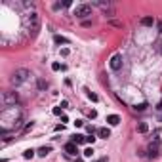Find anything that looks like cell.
Here are the masks:
<instances>
[{
	"label": "cell",
	"instance_id": "cell-1",
	"mask_svg": "<svg viewBox=\"0 0 162 162\" xmlns=\"http://www.w3.org/2000/svg\"><path fill=\"white\" fill-rule=\"evenodd\" d=\"M29 76H31V73L27 71V69H17V71H13V74H12V84L13 86H19V84H23Z\"/></svg>",
	"mask_w": 162,
	"mask_h": 162
},
{
	"label": "cell",
	"instance_id": "cell-2",
	"mask_svg": "<svg viewBox=\"0 0 162 162\" xmlns=\"http://www.w3.org/2000/svg\"><path fill=\"white\" fill-rule=\"evenodd\" d=\"M17 101H19V97H17L16 91H4V94H2V103H4L6 109H8V107H16Z\"/></svg>",
	"mask_w": 162,
	"mask_h": 162
},
{
	"label": "cell",
	"instance_id": "cell-3",
	"mask_svg": "<svg viewBox=\"0 0 162 162\" xmlns=\"http://www.w3.org/2000/svg\"><path fill=\"white\" fill-rule=\"evenodd\" d=\"M74 16L78 19H86L88 16H91V6L90 4H78L74 8Z\"/></svg>",
	"mask_w": 162,
	"mask_h": 162
},
{
	"label": "cell",
	"instance_id": "cell-4",
	"mask_svg": "<svg viewBox=\"0 0 162 162\" xmlns=\"http://www.w3.org/2000/svg\"><path fill=\"white\" fill-rule=\"evenodd\" d=\"M27 23H29V29H31V34L34 36V34L38 33V27H40V17H38V13L36 12H33L29 19H27Z\"/></svg>",
	"mask_w": 162,
	"mask_h": 162
},
{
	"label": "cell",
	"instance_id": "cell-5",
	"mask_svg": "<svg viewBox=\"0 0 162 162\" xmlns=\"http://www.w3.org/2000/svg\"><path fill=\"white\" fill-rule=\"evenodd\" d=\"M109 67L112 69V71H120L122 69V55L120 53H115L111 57V61H109Z\"/></svg>",
	"mask_w": 162,
	"mask_h": 162
},
{
	"label": "cell",
	"instance_id": "cell-6",
	"mask_svg": "<svg viewBox=\"0 0 162 162\" xmlns=\"http://www.w3.org/2000/svg\"><path fill=\"white\" fill-rule=\"evenodd\" d=\"M158 143H160V139L157 137V139H154V143L149 145V157H157V154H158Z\"/></svg>",
	"mask_w": 162,
	"mask_h": 162
},
{
	"label": "cell",
	"instance_id": "cell-7",
	"mask_svg": "<svg viewBox=\"0 0 162 162\" xmlns=\"http://www.w3.org/2000/svg\"><path fill=\"white\" fill-rule=\"evenodd\" d=\"M65 151H67L69 154H73V157H74V154L78 153V147H76V143H67V145H65Z\"/></svg>",
	"mask_w": 162,
	"mask_h": 162
},
{
	"label": "cell",
	"instance_id": "cell-8",
	"mask_svg": "<svg viewBox=\"0 0 162 162\" xmlns=\"http://www.w3.org/2000/svg\"><path fill=\"white\" fill-rule=\"evenodd\" d=\"M141 25H143V27H153V25H154V17H151V16L141 17Z\"/></svg>",
	"mask_w": 162,
	"mask_h": 162
},
{
	"label": "cell",
	"instance_id": "cell-9",
	"mask_svg": "<svg viewBox=\"0 0 162 162\" xmlns=\"http://www.w3.org/2000/svg\"><path fill=\"white\" fill-rule=\"evenodd\" d=\"M107 122L111 126H116V124H120V116H118V115H109L107 116Z\"/></svg>",
	"mask_w": 162,
	"mask_h": 162
},
{
	"label": "cell",
	"instance_id": "cell-10",
	"mask_svg": "<svg viewBox=\"0 0 162 162\" xmlns=\"http://www.w3.org/2000/svg\"><path fill=\"white\" fill-rule=\"evenodd\" d=\"M137 132H139V133H147V132H149V126H147V122H139V124H137Z\"/></svg>",
	"mask_w": 162,
	"mask_h": 162
},
{
	"label": "cell",
	"instance_id": "cell-11",
	"mask_svg": "<svg viewBox=\"0 0 162 162\" xmlns=\"http://www.w3.org/2000/svg\"><path fill=\"white\" fill-rule=\"evenodd\" d=\"M53 42H55V44H69V40L65 36H59V34H55V36H53Z\"/></svg>",
	"mask_w": 162,
	"mask_h": 162
},
{
	"label": "cell",
	"instance_id": "cell-12",
	"mask_svg": "<svg viewBox=\"0 0 162 162\" xmlns=\"http://www.w3.org/2000/svg\"><path fill=\"white\" fill-rule=\"evenodd\" d=\"M99 137H103V139L111 137V132H109V128H99Z\"/></svg>",
	"mask_w": 162,
	"mask_h": 162
},
{
	"label": "cell",
	"instance_id": "cell-13",
	"mask_svg": "<svg viewBox=\"0 0 162 162\" xmlns=\"http://www.w3.org/2000/svg\"><path fill=\"white\" fill-rule=\"evenodd\" d=\"M84 141H86V137H84V136H74L73 137V143H76V145H82Z\"/></svg>",
	"mask_w": 162,
	"mask_h": 162
},
{
	"label": "cell",
	"instance_id": "cell-14",
	"mask_svg": "<svg viewBox=\"0 0 162 162\" xmlns=\"http://www.w3.org/2000/svg\"><path fill=\"white\" fill-rule=\"evenodd\" d=\"M50 151H52V147H40V149H38V154H40V157H46Z\"/></svg>",
	"mask_w": 162,
	"mask_h": 162
},
{
	"label": "cell",
	"instance_id": "cell-15",
	"mask_svg": "<svg viewBox=\"0 0 162 162\" xmlns=\"http://www.w3.org/2000/svg\"><path fill=\"white\" fill-rule=\"evenodd\" d=\"M33 157H34V151H33V149H27V151L23 153V158H25V160H29V158H33Z\"/></svg>",
	"mask_w": 162,
	"mask_h": 162
},
{
	"label": "cell",
	"instance_id": "cell-16",
	"mask_svg": "<svg viewBox=\"0 0 162 162\" xmlns=\"http://www.w3.org/2000/svg\"><path fill=\"white\" fill-rule=\"evenodd\" d=\"M86 91H88V99H91V101H99L97 94H94V91H90V90H86Z\"/></svg>",
	"mask_w": 162,
	"mask_h": 162
},
{
	"label": "cell",
	"instance_id": "cell-17",
	"mask_svg": "<svg viewBox=\"0 0 162 162\" xmlns=\"http://www.w3.org/2000/svg\"><path fill=\"white\" fill-rule=\"evenodd\" d=\"M91 154H94V149H91V147H88V149H84V157H91Z\"/></svg>",
	"mask_w": 162,
	"mask_h": 162
},
{
	"label": "cell",
	"instance_id": "cell-18",
	"mask_svg": "<svg viewBox=\"0 0 162 162\" xmlns=\"http://www.w3.org/2000/svg\"><path fill=\"white\" fill-rule=\"evenodd\" d=\"M136 111H145L147 109V103H141V105H136V107H133Z\"/></svg>",
	"mask_w": 162,
	"mask_h": 162
},
{
	"label": "cell",
	"instance_id": "cell-19",
	"mask_svg": "<svg viewBox=\"0 0 162 162\" xmlns=\"http://www.w3.org/2000/svg\"><path fill=\"white\" fill-rule=\"evenodd\" d=\"M59 69H63L59 63H52V71H59Z\"/></svg>",
	"mask_w": 162,
	"mask_h": 162
},
{
	"label": "cell",
	"instance_id": "cell-20",
	"mask_svg": "<svg viewBox=\"0 0 162 162\" xmlns=\"http://www.w3.org/2000/svg\"><path fill=\"white\" fill-rule=\"evenodd\" d=\"M74 126H76V128H80V126H84V122H82V120H76Z\"/></svg>",
	"mask_w": 162,
	"mask_h": 162
},
{
	"label": "cell",
	"instance_id": "cell-21",
	"mask_svg": "<svg viewBox=\"0 0 162 162\" xmlns=\"http://www.w3.org/2000/svg\"><path fill=\"white\" fill-rule=\"evenodd\" d=\"M160 52H162V44H160Z\"/></svg>",
	"mask_w": 162,
	"mask_h": 162
}]
</instances>
